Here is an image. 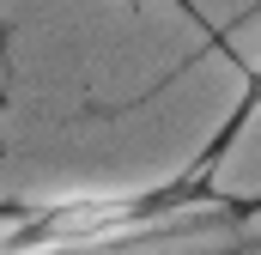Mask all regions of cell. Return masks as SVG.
<instances>
[{"label":"cell","mask_w":261,"mask_h":255,"mask_svg":"<svg viewBox=\"0 0 261 255\" xmlns=\"http://www.w3.org/2000/svg\"><path fill=\"white\" fill-rule=\"evenodd\" d=\"M219 219H237L225 200H195L189 189H73L43 207L12 213L0 231L6 255H116L158 237H189Z\"/></svg>","instance_id":"6da1fadb"},{"label":"cell","mask_w":261,"mask_h":255,"mask_svg":"<svg viewBox=\"0 0 261 255\" xmlns=\"http://www.w3.org/2000/svg\"><path fill=\"white\" fill-rule=\"evenodd\" d=\"M255 104H261V73L249 79V91H243V104H237V122H231V128H243V122H249V116H255Z\"/></svg>","instance_id":"7a4b0ae2"},{"label":"cell","mask_w":261,"mask_h":255,"mask_svg":"<svg viewBox=\"0 0 261 255\" xmlns=\"http://www.w3.org/2000/svg\"><path fill=\"white\" fill-rule=\"evenodd\" d=\"M6 225H12V213H6V207H0V231H6Z\"/></svg>","instance_id":"3957f363"}]
</instances>
